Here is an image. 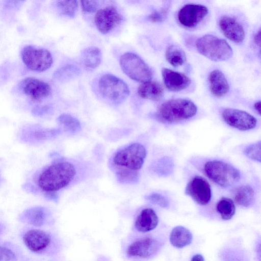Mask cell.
Wrapping results in <instances>:
<instances>
[{"mask_svg":"<svg viewBox=\"0 0 261 261\" xmlns=\"http://www.w3.org/2000/svg\"><path fill=\"white\" fill-rule=\"evenodd\" d=\"M76 174L74 166L68 162L55 163L39 176L38 185L43 191L54 192L67 186Z\"/></svg>","mask_w":261,"mask_h":261,"instance_id":"6da1fadb","label":"cell"},{"mask_svg":"<svg viewBox=\"0 0 261 261\" xmlns=\"http://www.w3.org/2000/svg\"><path fill=\"white\" fill-rule=\"evenodd\" d=\"M197 111L196 106L189 99H173L160 106L156 117L162 122L172 123L190 118L196 114Z\"/></svg>","mask_w":261,"mask_h":261,"instance_id":"7a4b0ae2","label":"cell"},{"mask_svg":"<svg viewBox=\"0 0 261 261\" xmlns=\"http://www.w3.org/2000/svg\"><path fill=\"white\" fill-rule=\"evenodd\" d=\"M196 46L200 54L214 61L227 60L232 55L231 47L225 40L212 35L198 38Z\"/></svg>","mask_w":261,"mask_h":261,"instance_id":"3957f363","label":"cell"},{"mask_svg":"<svg viewBox=\"0 0 261 261\" xmlns=\"http://www.w3.org/2000/svg\"><path fill=\"white\" fill-rule=\"evenodd\" d=\"M147 152L143 145L134 143L117 151L113 162L116 169L139 171L142 168Z\"/></svg>","mask_w":261,"mask_h":261,"instance_id":"277c9868","label":"cell"},{"mask_svg":"<svg viewBox=\"0 0 261 261\" xmlns=\"http://www.w3.org/2000/svg\"><path fill=\"white\" fill-rule=\"evenodd\" d=\"M204 170L211 180L224 188L233 185L240 179L239 171L223 161L213 160L207 162L204 165Z\"/></svg>","mask_w":261,"mask_h":261,"instance_id":"5b68a950","label":"cell"},{"mask_svg":"<svg viewBox=\"0 0 261 261\" xmlns=\"http://www.w3.org/2000/svg\"><path fill=\"white\" fill-rule=\"evenodd\" d=\"M120 65L123 72L134 81L143 83L152 79V73L149 67L134 53L123 54L120 58Z\"/></svg>","mask_w":261,"mask_h":261,"instance_id":"8992f818","label":"cell"},{"mask_svg":"<svg viewBox=\"0 0 261 261\" xmlns=\"http://www.w3.org/2000/svg\"><path fill=\"white\" fill-rule=\"evenodd\" d=\"M98 87L104 97L115 103L123 101L130 94L127 85L121 79L111 74H105L100 77Z\"/></svg>","mask_w":261,"mask_h":261,"instance_id":"52a82bcc","label":"cell"},{"mask_svg":"<svg viewBox=\"0 0 261 261\" xmlns=\"http://www.w3.org/2000/svg\"><path fill=\"white\" fill-rule=\"evenodd\" d=\"M21 55L26 66L34 71H44L49 68L53 63L52 56L45 49L28 45L23 48Z\"/></svg>","mask_w":261,"mask_h":261,"instance_id":"ba28073f","label":"cell"},{"mask_svg":"<svg viewBox=\"0 0 261 261\" xmlns=\"http://www.w3.org/2000/svg\"><path fill=\"white\" fill-rule=\"evenodd\" d=\"M162 244L151 237H143L131 242L126 247L125 252L132 259H147L153 256L159 251Z\"/></svg>","mask_w":261,"mask_h":261,"instance_id":"9c48e42d","label":"cell"},{"mask_svg":"<svg viewBox=\"0 0 261 261\" xmlns=\"http://www.w3.org/2000/svg\"><path fill=\"white\" fill-rule=\"evenodd\" d=\"M222 116L224 121L229 125L240 130H248L254 128L256 125V119L249 113L238 109H225Z\"/></svg>","mask_w":261,"mask_h":261,"instance_id":"30bf717a","label":"cell"},{"mask_svg":"<svg viewBox=\"0 0 261 261\" xmlns=\"http://www.w3.org/2000/svg\"><path fill=\"white\" fill-rule=\"evenodd\" d=\"M123 20V16L113 6H108L97 11L94 17L95 26L99 32L106 34Z\"/></svg>","mask_w":261,"mask_h":261,"instance_id":"8fae6325","label":"cell"},{"mask_svg":"<svg viewBox=\"0 0 261 261\" xmlns=\"http://www.w3.org/2000/svg\"><path fill=\"white\" fill-rule=\"evenodd\" d=\"M186 194L200 205H206L210 201L212 192L209 183L201 176L194 177L187 184Z\"/></svg>","mask_w":261,"mask_h":261,"instance_id":"7c38bea8","label":"cell"},{"mask_svg":"<svg viewBox=\"0 0 261 261\" xmlns=\"http://www.w3.org/2000/svg\"><path fill=\"white\" fill-rule=\"evenodd\" d=\"M207 8L202 5L189 4L184 6L177 14L178 20L187 28L196 27L207 14Z\"/></svg>","mask_w":261,"mask_h":261,"instance_id":"4fadbf2b","label":"cell"},{"mask_svg":"<svg viewBox=\"0 0 261 261\" xmlns=\"http://www.w3.org/2000/svg\"><path fill=\"white\" fill-rule=\"evenodd\" d=\"M22 239L30 250L37 253L45 252L52 243L51 237L48 233L38 229L28 230L23 236Z\"/></svg>","mask_w":261,"mask_h":261,"instance_id":"5bb4252c","label":"cell"},{"mask_svg":"<svg viewBox=\"0 0 261 261\" xmlns=\"http://www.w3.org/2000/svg\"><path fill=\"white\" fill-rule=\"evenodd\" d=\"M23 92L35 100L47 97L50 93V86L45 82L34 77H27L21 83Z\"/></svg>","mask_w":261,"mask_h":261,"instance_id":"9a60e30c","label":"cell"},{"mask_svg":"<svg viewBox=\"0 0 261 261\" xmlns=\"http://www.w3.org/2000/svg\"><path fill=\"white\" fill-rule=\"evenodd\" d=\"M220 28L228 39L236 43L242 42L245 38L242 26L233 18L224 16L219 21Z\"/></svg>","mask_w":261,"mask_h":261,"instance_id":"2e32d148","label":"cell"},{"mask_svg":"<svg viewBox=\"0 0 261 261\" xmlns=\"http://www.w3.org/2000/svg\"><path fill=\"white\" fill-rule=\"evenodd\" d=\"M162 74L165 86L172 91H181L191 84V80L187 75L168 68H163Z\"/></svg>","mask_w":261,"mask_h":261,"instance_id":"e0dca14e","label":"cell"},{"mask_svg":"<svg viewBox=\"0 0 261 261\" xmlns=\"http://www.w3.org/2000/svg\"><path fill=\"white\" fill-rule=\"evenodd\" d=\"M159 219L155 211L151 208L142 210L135 222V227L141 232H147L156 228Z\"/></svg>","mask_w":261,"mask_h":261,"instance_id":"ac0fdd59","label":"cell"},{"mask_svg":"<svg viewBox=\"0 0 261 261\" xmlns=\"http://www.w3.org/2000/svg\"><path fill=\"white\" fill-rule=\"evenodd\" d=\"M48 212L44 207L37 206L24 211L20 215L21 221L35 226H41L46 223Z\"/></svg>","mask_w":261,"mask_h":261,"instance_id":"d6986e66","label":"cell"},{"mask_svg":"<svg viewBox=\"0 0 261 261\" xmlns=\"http://www.w3.org/2000/svg\"><path fill=\"white\" fill-rule=\"evenodd\" d=\"M210 88L215 96L220 97L227 93L229 86L224 74L218 69L212 71L209 75Z\"/></svg>","mask_w":261,"mask_h":261,"instance_id":"ffe728a7","label":"cell"},{"mask_svg":"<svg viewBox=\"0 0 261 261\" xmlns=\"http://www.w3.org/2000/svg\"><path fill=\"white\" fill-rule=\"evenodd\" d=\"M138 93L143 98L158 100L163 96L164 89L158 82L150 81L140 85Z\"/></svg>","mask_w":261,"mask_h":261,"instance_id":"44dd1931","label":"cell"},{"mask_svg":"<svg viewBox=\"0 0 261 261\" xmlns=\"http://www.w3.org/2000/svg\"><path fill=\"white\" fill-rule=\"evenodd\" d=\"M80 60L82 64L89 69H95L100 64L102 53L100 49L95 46L89 47L83 50Z\"/></svg>","mask_w":261,"mask_h":261,"instance_id":"7402d4cb","label":"cell"},{"mask_svg":"<svg viewBox=\"0 0 261 261\" xmlns=\"http://www.w3.org/2000/svg\"><path fill=\"white\" fill-rule=\"evenodd\" d=\"M192 234L186 228L178 226L174 227L170 235V242L174 247L181 248L191 244Z\"/></svg>","mask_w":261,"mask_h":261,"instance_id":"603a6c76","label":"cell"},{"mask_svg":"<svg viewBox=\"0 0 261 261\" xmlns=\"http://www.w3.org/2000/svg\"><path fill=\"white\" fill-rule=\"evenodd\" d=\"M233 198L234 201L239 205L248 207L251 205L254 200V190L249 185H243L239 187L234 191Z\"/></svg>","mask_w":261,"mask_h":261,"instance_id":"cb8c5ba5","label":"cell"},{"mask_svg":"<svg viewBox=\"0 0 261 261\" xmlns=\"http://www.w3.org/2000/svg\"><path fill=\"white\" fill-rule=\"evenodd\" d=\"M165 57L167 61L175 67L182 65L186 60L185 51L174 45H170L167 48Z\"/></svg>","mask_w":261,"mask_h":261,"instance_id":"d4e9b609","label":"cell"},{"mask_svg":"<svg viewBox=\"0 0 261 261\" xmlns=\"http://www.w3.org/2000/svg\"><path fill=\"white\" fill-rule=\"evenodd\" d=\"M216 208L222 219H230L234 215L236 211L233 200L229 198L223 197L217 203Z\"/></svg>","mask_w":261,"mask_h":261,"instance_id":"484cf974","label":"cell"},{"mask_svg":"<svg viewBox=\"0 0 261 261\" xmlns=\"http://www.w3.org/2000/svg\"><path fill=\"white\" fill-rule=\"evenodd\" d=\"M115 175L118 181L121 184H134L139 181V171L116 169Z\"/></svg>","mask_w":261,"mask_h":261,"instance_id":"4316f807","label":"cell"},{"mask_svg":"<svg viewBox=\"0 0 261 261\" xmlns=\"http://www.w3.org/2000/svg\"><path fill=\"white\" fill-rule=\"evenodd\" d=\"M155 172L161 176H168L173 170L174 164L171 158L168 156L163 157L159 160L154 165Z\"/></svg>","mask_w":261,"mask_h":261,"instance_id":"83f0119b","label":"cell"},{"mask_svg":"<svg viewBox=\"0 0 261 261\" xmlns=\"http://www.w3.org/2000/svg\"><path fill=\"white\" fill-rule=\"evenodd\" d=\"M58 121L65 128L70 132L75 133L81 129L80 121L70 115L63 114L59 116Z\"/></svg>","mask_w":261,"mask_h":261,"instance_id":"f1b7e54d","label":"cell"},{"mask_svg":"<svg viewBox=\"0 0 261 261\" xmlns=\"http://www.w3.org/2000/svg\"><path fill=\"white\" fill-rule=\"evenodd\" d=\"M79 69L71 64L67 65L58 70L55 73V77L60 81H68L78 75Z\"/></svg>","mask_w":261,"mask_h":261,"instance_id":"f546056e","label":"cell"},{"mask_svg":"<svg viewBox=\"0 0 261 261\" xmlns=\"http://www.w3.org/2000/svg\"><path fill=\"white\" fill-rule=\"evenodd\" d=\"M57 6L61 13L73 17L77 10L78 4L76 1H59L57 2Z\"/></svg>","mask_w":261,"mask_h":261,"instance_id":"4dcf8cb0","label":"cell"},{"mask_svg":"<svg viewBox=\"0 0 261 261\" xmlns=\"http://www.w3.org/2000/svg\"><path fill=\"white\" fill-rule=\"evenodd\" d=\"M245 154L250 159L260 162L261 143L259 141L248 146L244 150Z\"/></svg>","mask_w":261,"mask_h":261,"instance_id":"1f68e13d","label":"cell"},{"mask_svg":"<svg viewBox=\"0 0 261 261\" xmlns=\"http://www.w3.org/2000/svg\"><path fill=\"white\" fill-rule=\"evenodd\" d=\"M145 198L150 202L162 207H166L169 205V201L163 195L159 193H152L146 196Z\"/></svg>","mask_w":261,"mask_h":261,"instance_id":"d6a6232c","label":"cell"},{"mask_svg":"<svg viewBox=\"0 0 261 261\" xmlns=\"http://www.w3.org/2000/svg\"><path fill=\"white\" fill-rule=\"evenodd\" d=\"M16 256L10 249L0 246V261H15Z\"/></svg>","mask_w":261,"mask_h":261,"instance_id":"836d02e7","label":"cell"},{"mask_svg":"<svg viewBox=\"0 0 261 261\" xmlns=\"http://www.w3.org/2000/svg\"><path fill=\"white\" fill-rule=\"evenodd\" d=\"M167 14V10L165 9L160 11H155L148 16V19L152 22H159L164 20Z\"/></svg>","mask_w":261,"mask_h":261,"instance_id":"e575fe53","label":"cell"},{"mask_svg":"<svg viewBox=\"0 0 261 261\" xmlns=\"http://www.w3.org/2000/svg\"><path fill=\"white\" fill-rule=\"evenodd\" d=\"M81 3L83 11L87 13L95 11L98 6V3L96 1H83Z\"/></svg>","mask_w":261,"mask_h":261,"instance_id":"d590c367","label":"cell"},{"mask_svg":"<svg viewBox=\"0 0 261 261\" xmlns=\"http://www.w3.org/2000/svg\"><path fill=\"white\" fill-rule=\"evenodd\" d=\"M254 40L255 44L258 46L260 44V30L255 35Z\"/></svg>","mask_w":261,"mask_h":261,"instance_id":"8d00e7d4","label":"cell"},{"mask_svg":"<svg viewBox=\"0 0 261 261\" xmlns=\"http://www.w3.org/2000/svg\"><path fill=\"white\" fill-rule=\"evenodd\" d=\"M191 261H204V259L202 255L197 254L192 257Z\"/></svg>","mask_w":261,"mask_h":261,"instance_id":"74e56055","label":"cell"},{"mask_svg":"<svg viewBox=\"0 0 261 261\" xmlns=\"http://www.w3.org/2000/svg\"><path fill=\"white\" fill-rule=\"evenodd\" d=\"M254 108L259 115H260V101L256 102L254 105Z\"/></svg>","mask_w":261,"mask_h":261,"instance_id":"f35d334b","label":"cell"}]
</instances>
